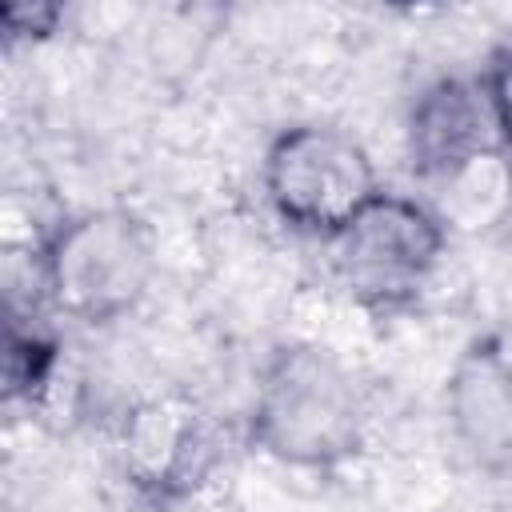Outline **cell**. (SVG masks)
<instances>
[{"label": "cell", "instance_id": "cell-8", "mask_svg": "<svg viewBox=\"0 0 512 512\" xmlns=\"http://www.w3.org/2000/svg\"><path fill=\"white\" fill-rule=\"evenodd\" d=\"M56 364V344L32 324L28 332L12 320L8 324V392H36L48 384Z\"/></svg>", "mask_w": 512, "mask_h": 512}, {"label": "cell", "instance_id": "cell-1", "mask_svg": "<svg viewBox=\"0 0 512 512\" xmlns=\"http://www.w3.org/2000/svg\"><path fill=\"white\" fill-rule=\"evenodd\" d=\"M364 404L348 368L312 344L280 348L256 384L252 440L296 468H332L360 448Z\"/></svg>", "mask_w": 512, "mask_h": 512}, {"label": "cell", "instance_id": "cell-4", "mask_svg": "<svg viewBox=\"0 0 512 512\" xmlns=\"http://www.w3.org/2000/svg\"><path fill=\"white\" fill-rule=\"evenodd\" d=\"M444 252L440 220L412 196L380 192L344 232L332 236V264L340 284L376 312L416 300Z\"/></svg>", "mask_w": 512, "mask_h": 512}, {"label": "cell", "instance_id": "cell-6", "mask_svg": "<svg viewBox=\"0 0 512 512\" xmlns=\"http://www.w3.org/2000/svg\"><path fill=\"white\" fill-rule=\"evenodd\" d=\"M496 124L484 88L444 76L424 88L408 116V156L428 180H456L496 148Z\"/></svg>", "mask_w": 512, "mask_h": 512}, {"label": "cell", "instance_id": "cell-10", "mask_svg": "<svg viewBox=\"0 0 512 512\" xmlns=\"http://www.w3.org/2000/svg\"><path fill=\"white\" fill-rule=\"evenodd\" d=\"M60 8L56 4H8L0 12V24L8 32V40H40L60 24Z\"/></svg>", "mask_w": 512, "mask_h": 512}, {"label": "cell", "instance_id": "cell-9", "mask_svg": "<svg viewBox=\"0 0 512 512\" xmlns=\"http://www.w3.org/2000/svg\"><path fill=\"white\" fill-rule=\"evenodd\" d=\"M480 88H484V100H488L496 136L512 152V48H500L488 60V72H484V84Z\"/></svg>", "mask_w": 512, "mask_h": 512}, {"label": "cell", "instance_id": "cell-3", "mask_svg": "<svg viewBox=\"0 0 512 512\" xmlns=\"http://www.w3.org/2000/svg\"><path fill=\"white\" fill-rule=\"evenodd\" d=\"M264 192L288 228L328 240L380 196L368 152L340 128L320 124H300L272 140Z\"/></svg>", "mask_w": 512, "mask_h": 512}, {"label": "cell", "instance_id": "cell-5", "mask_svg": "<svg viewBox=\"0 0 512 512\" xmlns=\"http://www.w3.org/2000/svg\"><path fill=\"white\" fill-rule=\"evenodd\" d=\"M124 476L152 500L192 492L216 464V436L196 404L156 396L136 404L120 428Z\"/></svg>", "mask_w": 512, "mask_h": 512}, {"label": "cell", "instance_id": "cell-2", "mask_svg": "<svg viewBox=\"0 0 512 512\" xmlns=\"http://www.w3.org/2000/svg\"><path fill=\"white\" fill-rule=\"evenodd\" d=\"M152 268V236L124 208L72 216L40 256L48 300L84 324H108L132 312L152 284Z\"/></svg>", "mask_w": 512, "mask_h": 512}, {"label": "cell", "instance_id": "cell-7", "mask_svg": "<svg viewBox=\"0 0 512 512\" xmlns=\"http://www.w3.org/2000/svg\"><path fill=\"white\" fill-rule=\"evenodd\" d=\"M464 448L488 468H512V364L496 348H472L448 388Z\"/></svg>", "mask_w": 512, "mask_h": 512}]
</instances>
